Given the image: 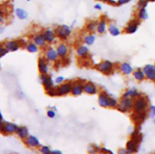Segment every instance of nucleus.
I'll list each match as a JSON object with an SVG mask.
<instances>
[{"mask_svg": "<svg viewBox=\"0 0 155 154\" xmlns=\"http://www.w3.org/2000/svg\"><path fill=\"white\" fill-rule=\"evenodd\" d=\"M118 103L119 101L117 98L105 91H100L98 94V104L102 108L117 109Z\"/></svg>", "mask_w": 155, "mask_h": 154, "instance_id": "f257e3e1", "label": "nucleus"}, {"mask_svg": "<svg viewBox=\"0 0 155 154\" xmlns=\"http://www.w3.org/2000/svg\"><path fill=\"white\" fill-rule=\"evenodd\" d=\"M150 107L149 99L147 96L142 95V96L136 98L133 101V113H140L148 111Z\"/></svg>", "mask_w": 155, "mask_h": 154, "instance_id": "f03ea898", "label": "nucleus"}, {"mask_svg": "<svg viewBox=\"0 0 155 154\" xmlns=\"http://www.w3.org/2000/svg\"><path fill=\"white\" fill-rule=\"evenodd\" d=\"M95 68L96 69V70L102 73L103 75H110L114 72L115 64L114 63V62L110 61V60H104L95 64Z\"/></svg>", "mask_w": 155, "mask_h": 154, "instance_id": "7ed1b4c3", "label": "nucleus"}, {"mask_svg": "<svg viewBox=\"0 0 155 154\" xmlns=\"http://www.w3.org/2000/svg\"><path fill=\"white\" fill-rule=\"evenodd\" d=\"M58 39L62 42H66L72 35L73 31L71 26L68 24H60L58 25L54 29Z\"/></svg>", "mask_w": 155, "mask_h": 154, "instance_id": "20e7f679", "label": "nucleus"}, {"mask_svg": "<svg viewBox=\"0 0 155 154\" xmlns=\"http://www.w3.org/2000/svg\"><path fill=\"white\" fill-rule=\"evenodd\" d=\"M133 101L134 99L131 98H123L121 97L120 100L118 103L117 110L122 113H130L133 110Z\"/></svg>", "mask_w": 155, "mask_h": 154, "instance_id": "39448f33", "label": "nucleus"}, {"mask_svg": "<svg viewBox=\"0 0 155 154\" xmlns=\"http://www.w3.org/2000/svg\"><path fill=\"white\" fill-rule=\"evenodd\" d=\"M44 57L46 58L49 63H55L59 60V57L58 55L57 51L54 47L51 45H48L46 48H44Z\"/></svg>", "mask_w": 155, "mask_h": 154, "instance_id": "423d86ee", "label": "nucleus"}, {"mask_svg": "<svg viewBox=\"0 0 155 154\" xmlns=\"http://www.w3.org/2000/svg\"><path fill=\"white\" fill-rule=\"evenodd\" d=\"M39 79L45 91L54 87V79L50 74H39Z\"/></svg>", "mask_w": 155, "mask_h": 154, "instance_id": "0eeeda50", "label": "nucleus"}, {"mask_svg": "<svg viewBox=\"0 0 155 154\" xmlns=\"http://www.w3.org/2000/svg\"><path fill=\"white\" fill-rule=\"evenodd\" d=\"M37 68L39 74H48L51 66L50 63L44 56L39 57L37 60Z\"/></svg>", "mask_w": 155, "mask_h": 154, "instance_id": "6e6552de", "label": "nucleus"}, {"mask_svg": "<svg viewBox=\"0 0 155 154\" xmlns=\"http://www.w3.org/2000/svg\"><path fill=\"white\" fill-rule=\"evenodd\" d=\"M141 24V21L137 18L132 19L131 21L127 23L124 29V32L127 34H134L139 30V25Z\"/></svg>", "mask_w": 155, "mask_h": 154, "instance_id": "1a4fd4ad", "label": "nucleus"}, {"mask_svg": "<svg viewBox=\"0 0 155 154\" xmlns=\"http://www.w3.org/2000/svg\"><path fill=\"white\" fill-rule=\"evenodd\" d=\"M71 86H72V81H65L62 84L56 86L58 91V96L64 97L68 95H71Z\"/></svg>", "mask_w": 155, "mask_h": 154, "instance_id": "9d476101", "label": "nucleus"}, {"mask_svg": "<svg viewBox=\"0 0 155 154\" xmlns=\"http://www.w3.org/2000/svg\"><path fill=\"white\" fill-rule=\"evenodd\" d=\"M83 84L84 82L83 80L77 79L72 82V86H71V95L74 97H78L84 93L83 91Z\"/></svg>", "mask_w": 155, "mask_h": 154, "instance_id": "9b49d317", "label": "nucleus"}, {"mask_svg": "<svg viewBox=\"0 0 155 154\" xmlns=\"http://www.w3.org/2000/svg\"><path fill=\"white\" fill-rule=\"evenodd\" d=\"M83 91L88 95H95L99 93V88L95 83L91 81L84 82L83 84Z\"/></svg>", "mask_w": 155, "mask_h": 154, "instance_id": "f8f14e48", "label": "nucleus"}, {"mask_svg": "<svg viewBox=\"0 0 155 154\" xmlns=\"http://www.w3.org/2000/svg\"><path fill=\"white\" fill-rule=\"evenodd\" d=\"M41 33H42V35L44 36L45 41L48 43V45H51V44H54V42L57 40L58 37L57 35H56L55 30H53L51 28H46L42 30Z\"/></svg>", "mask_w": 155, "mask_h": 154, "instance_id": "ddd939ff", "label": "nucleus"}, {"mask_svg": "<svg viewBox=\"0 0 155 154\" xmlns=\"http://www.w3.org/2000/svg\"><path fill=\"white\" fill-rule=\"evenodd\" d=\"M55 48L59 58L61 59V60L66 58V57H68V55H69V46H68V45L65 42H60L59 44H58Z\"/></svg>", "mask_w": 155, "mask_h": 154, "instance_id": "4468645a", "label": "nucleus"}, {"mask_svg": "<svg viewBox=\"0 0 155 154\" xmlns=\"http://www.w3.org/2000/svg\"><path fill=\"white\" fill-rule=\"evenodd\" d=\"M76 54L81 60H87L89 57V48L88 45L81 44L76 48Z\"/></svg>", "mask_w": 155, "mask_h": 154, "instance_id": "2eb2a0df", "label": "nucleus"}, {"mask_svg": "<svg viewBox=\"0 0 155 154\" xmlns=\"http://www.w3.org/2000/svg\"><path fill=\"white\" fill-rule=\"evenodd\" d=\"M24 143L27 147L32 148V149H35V148H39L41 146L40 141H39V138L36 137L33 134H30L28 137L24 140Z\"/></svg>", "mask_w": 155, "mask_h": 154, "instance_id": "dca6fc26", "label": "nucleus"}, {"mask_svg": "<svg viewBox=\"0 0 155 154\" xmlns=\"http://www.w3.org/2000/svg\"><path fill=\"white\" fill-rule=\"evenodd\" d=\"M108 27V21L105 16H101L98 21L96 33L100 35H103L107 32Z\"/></svg>", "mask_w": 155, "mask_h": 154, "instance_id": "f3484780", "label": "nucleus"}, {"mask_svg": "<svg viewBox=\"0 0 155 154\" xmlns=\"http://www.w3.org/2000/svg\"><path fill=\"white\" fill-rule=\"evenodd\" d=\"M118 68H119V71L122 73V75H125V76H129V75H132L133 71H134L133 65L128 61H124L121 63Z\"/></svg>", "mask_w": 155, "mask_h": 154, "instance_id": "a211bd4d", "label": "nucleus"}, {"mask_svg": "<svg viewBox=\"0 0 155 154\" xmlns=\"http://www.w3.org/2000/svg\"><path fill=\"white\" fill-rule=\"evenodd\" d=\"M4 45L8 52H15V51H18L21 48V45L18 39V40L17 39L8 40L4 42Z\"/></svg>", "mask_w": 155, "mask_h": 154, "instance_id": "6ab92c4d", "label": "nucleus"}, {"mask_svg": "<svg viewBox=\"0 0 155 154\" xmlns=\"http://www.w3.org/2000/svg\"><path fill=\"white\" fill-rule=\"evenodd\" d=\"M148 116V112H143V113H133L131 115V119L133 122H135V124L136 125V126H139L142 123H143L146 119Z\"/></svg>", "mask_w": 155, "mask_h": 154, "instance_id": "aec40b11", "label": "nucleus"}, {"mask_svg": "<svg viewBox=\"0 0 155 154\" xmlns=\"http://www.w3.org/2000/svg\"><path fill=\"white\" fill-rule=\"evenodd\" d=\"M143 94L137 89L136 88H127V90H125L123 93L122 97L123 98H131L133 99H135L136 98H139V97L142 96Z\"/></svg>", "mask_w": 155, "mask_h": 154, "instance_id": "412c9836", "label": "nucleus"}, {"mask_svg": "<svg viewBox=\"0 0 155 154\" xmlns=\"http://www.w3.org/2000/svg\"><path fill=\"white\" fill-rule=\"evenodd\" d=\"M32 41L34 42L40 48H45L48 46V43L45 41L42 33H39L33 35V38H32Z\"/></svg>", "mask_w": 155, "mask_h": 154, "instance_id": "4be33fe9", "label": "nucleus"}, {"mask_svg": "<svg viewBox=\"0 0 155 154\" xmlns=\"http://www.w3.org/2000/svg\"><path fill=\"white\" fill-rule=\"evenodd\" d=\"M126 149H127L130 154L136 153L139 149V143L132 139H130L126 143Z\"/></svg>", "mask_w": 155, "mask_h": 154, "instance_id": "5701e85b", "label": "nucleus"}, {"mask_svg": "<svg viewBox=\"0 0 155 154\" xmlns=\"http://www.w3.org/2000/svg\"><path fill=\"white\" fill-rule=\"evenodd\" d=\"M15 134L18 135V137L20 139L24 140V139H26L30 135V131H29L28 128L27 126H24V125H18V129H17Z\"/></svg>", "mask_w": 155, "mask_h": 154, "instance_id": "b1692460", "label": "nucleus"}, {"mask_svg": "<svg viewBox=\"0 0 155 154\" xmlns=\"http://www.w3.org/2000/svg\"><path fill=\"white\" fill-rule=\"evenodd\" d=\"M133 76L137 82H143L146 79V74L143 71L142 67H138L134 69L133 72Z\"/></svg>", "mask_w": 155, "mask_h": 154, "instance_id": "393cba45", "label": "nucleus"}, {"mask_svg": "<svg viewBox=\"0 0 155 154\" xmlns=\"http://www.w3.org/2000/svg\"><path fill=\"white\" fill-rule=\"evenodd\" d=\"M107 31L114 37H117V36H120L121 34V33H122L120 29L114 23H110V24H108Z\"/></svg>", "mask_w": 155, "mask_h": 154, "instance_id": "a878e982", "label": "nucleus"}, {"mask_svg": "<svg viewBox=\"0 0 155 154\" xmlns=\"http://www.w3.org/2000/svg\"><path fill=\"white\" fill-rule=\"evenodd\" d=\"M97 24H98V21H96V20H89L86 23L85 29L89 33H94L95 32H96Z\"/></svg>", "mask_w": 155, "mask_h": 154, "instance_id": "bb28decb", "label": "nucleus"}, {"mask_svg": "<svg viewBox=\"0 0 155 154\" xmlns=\"http://www.w3.org/2000/svg\"><path fill=\"white\" fill-rule=\"evenodd\" d=\"M96 41V36L94 33H89L84 35L83 37V42L85 45H88V46H91L93 45Z\"/></svg>", "mask_w": 155, "mask_h": 154, "instance_id": "cd10ccee", "label": "nucleus"}, {"mask_svg": "<svg viewBox=\"0 0 155 154\" xmlns=\"http://www.w3.org/2000/svg\"><path fill=\"white\" fill-rule=\"evenodd\" d=\"M130 139L135 140V141H136L140 144V143L142 140V134L140 132V129L139 128V126H136V128H135L134 130L132 131L131 135H130Z\"/></svg>", "mask_w": 155, "mask_h": 154, "instance_id": "c85d7f7f", "label": "nucleus"}, {"mask_svg": "<svg viewBox=\"0 0 155 154\" xmlns=\"http://www.w3.org/2000/svg\"><path fill=\"white\" fill-rule=\"evenodd\" d=\"M15 13L17 18H18L19 20H21V21L26 20L27 18H28V12H27L25 9L23 8H21V7L16 8L15 10Z\"/></svg>", "mask_w": 155, "mask_h": 154, "instance_id": "c756f323", "label": "nucleus"}, {"mask_svg": "<svg viewBox=\"0 0 155 154\" xmlns=\"http://www.w3.org/2000/svg\"><path fill=\"white\" fill-rule=\"evenodd\" d=\"M149 14L147 10V8H143L138 9L137 14H136V18L140 21H145L148 20Z\"/></svg>", "mask_w": 155, "mask_h": 154, "instance_id": "7c9ffc66", "label": "nucleus"}, {"mask_svg": "<svg viewBox=\"0 0 155 154\" xmlns=\"http://www.w3.org/2000/svg\"><path fill=\"white\" fill-rule=\"evenodd\" d=\"M39 48H40L33 41H29L25 46V49L28 52L31 53V54H35V53L39 52Z\"/></svg>", "mask_w": 155, "mask_h": 154, "instance_id": "2f4dec72", "label": "nucleus"}, {"mask_svg": "<svg viewBox=\"0 0 155 154\" xmlns=\"http://www.w3.org/2000/svg\"><path fill=\"white\" fill-rule=\"evenodd\" d=\"M5 126L8 134H13L16 133L18 125L17 124L14 123V122H6L5 121Z\"/></svg>", "mask_w": 155, "mask_h": 154, "instance_id": "473e14b6", "label": "nucleus"}, {"mask_svg": "<svg viewBox=\"0 0 155 154\" xmlns=\"http://www.w3.org/2000/svg\"><path fill=\"white\" fill-rule=\"evenodd\" d=\"M100 149L101 147L98 144L92 143L88 146V152L89 154H97L98 152H100Z\"/></svg>", "mask_w": 155, "mask_h": 154, "instance_id": "72a5a7b5", "label": "nucleus"}, {"mask_svg": "<svg viewBox=\"0 0 155 154\" xmlns=\"http://www.w3.org/2000/svg\"><path fill=\"white\" fill-rule=\"evenodd\" d=\"M39 150L41 154H51L52 149H51L50 146L47 145H41L39 148Z\"/></svg>", "mask_w": 155, "mask_h": 154, "instance_id": "f704fd0d", "label": "nucleus"}, {"mask_svg": "<svg viewBox=\"0 0 155 154\" xmlns=\"http://www.w3.org/2000/svg\"><path fill=\"white\" fill-rule=\"evenodd\" d=\"M45 93H46V95H48V96L51 97V98L58 97V91H57V88H56V86L48 89V91H45Z\"/></svg>", "mask_w": 155, "mask_h": 154, "instance_id": "c9c22d12", "label": "nucleus"}, {"mask_svg": "<svg viewBox=\"0 0 155 154\" xmlns=\"http://www.w3.org/2000/svg\"><path fill=\"white\" fill-rule=\"evenodd\" d=\"M148 5V2L146 0H138L136 2V7L137 9L143 8H147Z\"/></svg>", "mask_w": 155, "mask_h": 154, "instance_id": "e433bc0d", "label": "nucleus"}, {"mask_svg": "<svg viewBox=\"0 0 155 154\" xmlns=\"http://www.w3.org/2000/svg\"><path fill=\"white\" fill-rule=\"evenodd\" d=\"M46 116L49 119H54L56 117V116H57V112H56V110H53V109L48 108L47 109Z\"/></svg>", "mask_w": 155, "mask_h": 154, "instance_id": "4c0bfd02", "label": "nucleus"}, {"mask_svg": "<svg viewBox=\"0 0 155 154\" xmlns=\"http://www.w3.org/2000/svg\"><path fill=\"white\" fill-rule=\"evenodd\" d=\"M146 79L149 80V81L153 82L155 83V70L154 69L153 70L150 71L148 73H146Z\"/></svg>", "mask_w": 155, "mask_h": 154, "instance_id": "58836bf2", "label": "nucleus"}, {"mask_svg": "<svg viewBox=\"0 0 155 154\" xmlns=\"http://www.w3.org/2000/svg\"><path fill=\"white\" fill-rule=\"evenodd\" d=\"M8 53V51L5 47L4 43H0V58H2L3 57H5Z\"/></svg>", "mask_w": 155, "mask_h": 154, "instance_id": "ea45409f", "label": "nucleus"}, {"mask_svg": "<svg viewBox=\"0 0 155 154\" xmlns=\"http://www.w3.org/2000/svg\"><path fill=\"white\" fill-rule=\"evenodd\" d=\"M0 133L4 135H7L8 133L6 131V126H5V121H2L0 122Z\"/></svg>", "mask_w": 155, "mask_h": 154, "instance_id": "a19ab883", "label": "nucleus"}, {"mask_svg": "<svg viewBox=\"0 0 155 154\" xmlns=\"http://www.w3.org/2000/svg\"><path fill=\"white\" fill-rule=\"evenodd\" d=\"M65 82V78L63 76V75H58L55 79H54V83L57 85H59L62 84Z\"/></svg>", "mask_w": 155, "mask_h": 154, "instance_id": "79ce46f5", "label": "nucleus"}, {"mask_svg": "<svg viewBox=\"0 0 155 154\" xmlns=\"http://www.w3.org/2000/svg\"><path fill=\"white\" fill-rule=\"evenodd\" d=\"M148 116L151 118H155V105H150L148 109Z\"/></svg>", "mask_w": 155, "mask_h": 154, "instance_id": "37998d69", "label": "nucleus"}, {"mask_svg": "<svg viewBox=\"0 0 155 154\" xmlns=\"http://www.w3.org/2000/svg\"><path fill=\"white\" fill-rule=\"evenodd\" d=\"M117 6H122L124 5L129 4L130 2H131L132 0H117Z\"/></svg>", "mask_w": 155, "mask_h": 154, "instance_id": "c03bdc74", "label": "nucleus"}, {"mask_svg": "<svg viewBox=\"0 0 155 154\" xmlns=\"http://www.w3.org/2000/svg\"><path fill=\"white\" fill-rule=\"evenodd\" d=\"M94 8L97 11H101L103 9V6L101 2H97L94 5Z\"/></svg>", "mask_w": 155, "mask_h": 154, "instance_id": "a18cd8bd", "label": "nucleus"}, {"mask_svg": "<svg viewBox=\"0 0 155 154\" xmlns=\"http://www.w3.org/2000/svg\"><path fill=\"white\" fill-rule=\"evenodd\" d=\"M18 40H19L20 44H21V48H25L26 45H27V44L28 41L26 40L25 39H18Z\"/></svg>", "mask_w": 155, "mask_h": 154, "instance_id": "49530a36", "label": "nucleus"}, {"mask_svg": "<svg viewBox=\"0 0 155 154\" xmlns=\"http://www.w3.org/2000/svg\"><path fill=\"white\" fill-rule=\"evenodd\" d=\"M5 15V13L4 11L2 9H0V24L4 21Z\"/></svg>", "mask_w": 155, "mask_h": 154, "instance_id": "de8ad7c7", "label": "nucleus"}, {"mask_svg": "<svg viewBox=\"0 0 155 154\" xmlns=\"http://www.w3.org/2000/svg\"><path fill=\"white\" fill-rule=\"evenodd\" d=\"M109 152V149H107V148L104 147V146H102V147H101V149H100V152H101V154H107Z\"/></svg>", "mask_w": 155, "mask_h": 154, "instance_id": "09e8293b", "label": "nucleus"}, {"mask_svg": "<svg viewBox=\"0 0 155 154\" xmlns=\"http://www.w3.org/2000/svg\"><path fill=\"white\" fill-rule=\"evenodd\" d=\"M107 3H108L110 5L117 6V0H108Z\"/></svg>", "mask_w": 155, "mask_h": 154, "instance_id": "8fccbe9b", "label": "nucleus"}, {"mask_svg": "<svg viewBox=\"0 0 155 154\" xmlns=\"http://www.w3.org/2000/svg\"><path fill=\"white\" fill-rule=\"evenodd\" d=\"M51 154H63V152L60 149H53Z\"/></svg>", "mask_w": 155, "mask_h": 154, "instance_id": "3c124183", "label": "nucleus"}, {"mask_svg": "<svg viewBox=\"0 0 155 154\" xmlns=\"http://www.w3.org/2000/svg\"><path fill=\"white\" fill-rule=\"evenodd\" d=\"M5 28L4 27H0V33H3L5 32Z\"/></svg>", "mask_w": 155, "mask_h": 154, "instance_id": "603ef678", "label": "nucleus"}, {"mask_svg": "<svg viewBox=\"0 0 155 154\" xmlns=\"http://www.w3.org/2000/svg\"><path fill=\"white\" fill-rule=\"evenodd\" d=\"M2 121H4V119H3V116H2V113L0 112V122H2Z\"/></svg>", "mask_w": 155, "mask_h": 154, "instance_id": "864d4df0", "label": "nucleus"}, {"mask_svg": "<svg viewBox=\"0 0 155 154\" xmlns=\"http://www.w3.org/2000/svg\"><path fill=\"white\" fill-rule=\"evenodd\" d=\"M97 1H98V2H99L107 3V2H108V0H97Z\"/></svg>", "mask_w": 155, "mask_h": 154, "instance_id": "5fc2aeb1", "label": "nucleus"}, {"mask_svg": "<svg viewBox=\"0 0 155 154\" xmlns=\"http://www.w3.org/2000/svg\"><path fill=\"white\" fill-rule=\"evenodd\" d=\"M146 1L149 3V2H154L155 0H146Z\"/></svg>", "mask_w": 155, "mask_h": 154, "instance_id": "6e6d98bb", "label": "nucleus"}, {"mask_svg": "<svg viewBox=\"0 0 155 154\" xmlns=\"http://www.w3.org/2000/svg\"><path fill=\"white\" fill-rule=\"evenodd\" d=\"M107 154H114V152L112 150H110V149H109V152H108V153Z\"/></svg>", "mask_w": 155, "mask_h": 154, "instance_id": "4d7b16f0", "label": "nucleus"}, {"mask_svg": "<svg viewBox=\"0 0 155 154\" xmlns=\"http://www.w3.org/2000/svg\"><path fill=\"white\" fill-rule=\"evenodd\" d=\"M154 123H155V118H154Z\"/></svg>", "mask_w": 155, "mask_h": 154, "instance_id": "13d9d810", "label": "nucleus"}, {"mask_svg": "<svg viewBox=\"0 0 155 154\" xmlns=\"http://www.w3.org/2000/svg\"><path fill=\"white\" fill-rule=\"evenodd\" d=\"M154 70H155V63L154 64Z\"/></svg>", "mask_w": 155, "mask_h": 154, "instance_id": "bf43d9fd", "label": "nucleus"}, {"mask_svg": "<svg viewBox=\"0 0 155 154\" xmlns=\"http://www.w3.org/2000/svg\"><path fill=\"white\" fill-rule=\"evenodd\" d=\"M27 1H28V2H29V1H30V0H27Z\"/></svg>", "mask_w": 155, "mask_h": 154, "instance_id": "052dcab7", "label": "nucleus"}]
</instances>
